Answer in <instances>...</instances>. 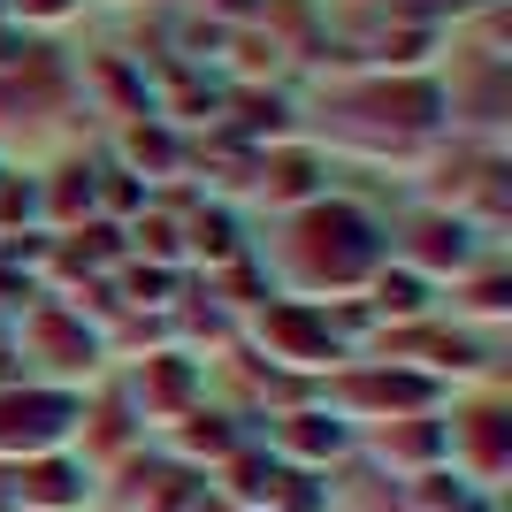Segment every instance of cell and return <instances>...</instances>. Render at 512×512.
Returning <instances> with one entry per match:
<instances>
[{
    "mask_svg": "<svg viewBox=\"0 0 512 512\" xmlns=\"http://www.w3.org/2000/svg\"><path fill=\"white\" fill-rule=\"evenodd\" d=\"M291 451H337V428H321V413H299V428H283Z\"/></svg>",
    "mask_w": 512,
    "mask_h": 512,
    "instance_id": "obj_2",
    "label": "cell"
},
{
    "mask_svg": "<svg viewBox=\"0 0 512 512\" xmlns=\"http://www.w3.org/2000/svg\"><path fill=\"white\" fill-rule=\"evenodd\" d=\"M23 497H31V505H46V512H62V505H77V474L69 467H31V482H23Z\"/></svg>",
    "mask_w": 512,
    "mask_h": 512,
    "instance_id": "obj_1",
    "label": "cell"
}]
</instances>
